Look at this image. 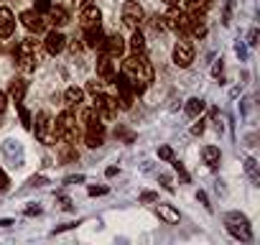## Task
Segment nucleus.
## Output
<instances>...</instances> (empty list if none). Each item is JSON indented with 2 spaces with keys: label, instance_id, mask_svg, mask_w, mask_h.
Wrapping results in <instances>:
<instances>
[{
  "label": "nucleus",
  "instance_id": "obj_1",
  "mask_svg": "<svg viewBox=\"0 0 260 245\" xmlns=\"http://www.w3.org/2000/svg\"><path fill=\"white\" fill-rule=\"evenodd\" d=\"M122 74L127 77V82L133 84V92L141 95L143 89H148V84L153 82V67L146 59V54H133L130 59L122 62Z\"/></svg>",
  "mask_w": 260,
  "mask_h": 245
},
{
  "label": "nucleus",
  "instance_id": "obj_2",
  "mask_svg": "<svg viewBox=\"0 0 260 245\" xmlns=\"http://www.w3.org/2000/svg\"><path fill=\"white\" fill-rule=\"evenodd\" d=\"M54 128H56V138H61L64 143H77L79 126H77V117L72 115V110H64V112L56 117Z\"/></svg>",
  "mask_w": 260,
  "mask_h": 245
},
{
  "label": "nucleus",
  "instance_id": "obj_3",
  "mask_svg": "<svg viewBox=\"0 0 260 245\" xmlns=\"http://www.w3.org/2000/svg\"><path fill=\"white\" fill-rule=\"evenodd\" d=\"M16 64L21 72H34L36 69V41L34 39H23L16 49Z\"/></svg>",
  "mask_w": 260,
  "mask_h": 245
},
{
  "label": "nucleus",
  "instance_id": "obj_4",
  "mask_svg": "<svg viewBox=\"0 0 260 245\" xmlns=\"http://www.w3.org/2000/svg\"><path fill=\"white\" fill-rule=\"evenodd\" d=\"M92 107L97 110V115H100V120H102V122L115 120V117H117V110H120L117 97H110V95H105V92L94 95V105H92Z\"/></svg>",
  "mask_w": 260,
  "mask_h": 245
},
{
  "label": "nucleus",
  "instance_id": "obj_5",
  "mask_svg": "<svg viewBox=\"0 0 260 245\" xmlns=\"http://www.w3.org/2000/svg\"><path fill=\"white\" fill-rule=\"evenodd\" d=\"M36 138L41 143H54L56 141V128H54V120H51L49 112L36 115Z\"/></svg>",
  "mask_w": 260,
  "mask_h": 245
},
{
  "label": "nucleus",
  "instance_id": "obj_6",
  "mask_svg": "<svg viewBox=\"0 0 260 245\" xmlns=\"http://www.w3.org/2000/svg\"><path fill=\"white\" fill-rule=\"evenodd\" d=\"M143 21H146V11L136 3V0H127V3L122 6V23L136 31V28H141Z\"/></svg>",
  "mask_w": 260,
  "mask_h": 245
},
{
  "label": "nucleus",
  "instance_id": "obj_7",
  "mask_svg": "<svg viewBox=\"0 0 260 245\" xmlns=\"http://www.w3.org/2000/svg\"><path fill=\"white\" fill-rule=\"evenodd\" d=\"M115 79V87H117V95H120V107L122 110H127V107H133V97H136V92H133V84L127 82V77L125 74H120V77H112Z\"/></svg>",
  "mask_w": 260,
  "mask_h": 245
},
{
  "label": "nucleus",
  "instance_id": "obj_8",
  "mask_svg": "<svg viewBox=\"0 0 260 245\" xmlns=\"http://www.w3.org/2000/svg\"><path fill=\"white\" fill-rule=\"evenodd\" d=\"M100 51H102L105 56H110V59H117V56L125 54V39H122L120 34H115V36H105Z\"/></svg>",
  "mask_w": 260,
  "mask_h": 245
},
{
  "label": "nucleus",
  "instance_id": "obj_9",
  "mask_svg": "<svg viewBox=\"0 0 260 245\" xmlns=\"http://www.w3.org/2000/svg\"><path fill=\"white\" fill-rule=\"evenodd\" d=\"M194 62V44L181 39L176 46H174V64L176 67H189Z\"/></svg>",
  "mask_w": 260,
  "mask_h": 245
},
{
  "label": "nucleus",
  "instance_id": "obj_10",
  "mask_svg": "<svg viewBox=\"0 0 260 245\" xmlns=\"http://www.w3.org/2000/svg\"><path fill=\"white\" fill-rule=\"evenodd\" d=\"M227 230L240 240H250V227H247V220L242 215H230L227 217Z\"/></svg>",
  "mask_w": 260,
  "mask_h": 245
},
{
  "label": "nucleus",
  "instance_id": "obj_11",
  "mask_svg": "<svg viewBox=\"0 0 260 245\" xmlns=\"http://www.w3.org/2000/svg\"><path fill=\"white\" fill-rule=\"evenodd\" d=\"M64 46H67V39H64V34L61 31H49L46 34V39H44V49L51 54V56H56V54H61L64 51Z\"/></svg>",
  "mask_w": 260,
  "mask_h": 245
},
{
  "label": "nucleus",
  "instance_id": "obj_12",
  "mask_svg": "<svg viewBox=\"0 0 260 245\" xmlns=\"http://www.w3.org/2000/svg\"><path fill=\"white\" fill-rule=\"evenodd\" d=\"M100 21H102V13H100V8H97V6H92V3L82 6V11H79V23H82L84 28L100 26Z\"/></svg>",
  "mask_w": 260,
  "mask_h": 245
},
{
  "label": "nucleus",
  "instance_id": "obj_13",
  "mask_svg": "<svg viewBox=\"0 0 260 245\" xmlns=\"http://www.w3.org/2000/svg\"><path fill=\"white\" fill-rule=\"evenodd\" d=\"M21 21H23V26H26L28 31H36V34H41V31L46 28V23H49V21H44V16L36 13V11H23V13H21Z\"/></svg>",
  "mask_w": 260,
  "mask_h": 245
},
{
  "label": "nucleus",
  "instance_id": "obj_14",
  "mask_svg": "<svg viewBox=\"0 0 260 245\" xmlns=\"http://www.w3.org/2000/svg\"><path fill=\"white\" fill-rule=\"evenodd\" d=\"M16 31V18L11 13V8H0V39H8Z\"/></svg>",
  "mask_w": 260,
  "mask_h": 245
},
{
  "label": "nucleus",
  "instance_id": "obj_15",
  "mask_svg": "<svg viewBox=\"0 0 260 245\" xmlns=\"http://www.w3.org/2000/svg\"><path fill=\"white\" fill-rule=\"evenodd\" d=\"M102 41H105V34L100 31V26L84 28V46H87V49H100Z\"/></svg>",
  "mask_w": 260,
  "mask_h": 245
},
{
  "label": "nucleus",
  "instance_id": "obj_16",
  "mask_svg": "<svg viewBox=\"0 0 260 245\" xmlns=\"http://www.w3.org/2000/svg\"><path fill=\"white\" fill-rule=\"evenodd\" d=\"M97 74H100V79H105V82H112V77H115V64H112V59L110 56H100V62H97Z\"/></svg>",
  "mask_w": 260,
  "mask_h": 245
},
{
  "label": "nucleus",
  "instance_id": "obj_17",
  "mask_svg": "<svg viewBox=\"0 0 260 245\" xmlns=\"http://www.w3.org/2000/svg\"><path fill=\"white\" fill-rule=\"evenodd\" d=\"M102 141H105V128H102V126L87 128V131H84V143H87L89 148H100Z\"/></svg>",
  "mask_w": 260,
  "mask_h": 245
},
{
  "label": "nucleus",
  "instance_id": "obj_18",
  "mask_svg": "<svg viewBox=\"0 0 260 245\" xmlns=\"http://www.w3.org/2000/svg\"><path fill=\"white\" fill-rule=\"evenodd\" d=\"M49 23L56 26V28H61V26L69 23V13L64 8H49Z\"/></svg>",
  "mask_w": 260,
  "mask_h": 245
},
{
  "label": "nucleus",
  "instance_id": "obj_19",
  "mask_svg": "<svg viewBox=\"0 0 260 245\" xmlns=\"http://www.w3.org/2000/svg\"><path fill=\"white\" fill-rule=\"evenodd\" d=\"M82 122H84V128H97V126H102V120H100V115H97L94 107H84V110H82Z\"/></svg>",
  "mask_w": 260,
  "mask_h": 245
},
{
  "label": "nucleus",
  "instance_id": "obj_20",
  "mask_svg": "<svg viewBox=\"0 0 260 245\" xmlns=\"http://www.w3.org/2000/svg\"><path fill=\"white\" fill-rule=\"evenodd\" d=\"M82 97H84V92L79 89V87H69L67 92H64V102H67V107L72 110V107H77L79 102H82Z\"/></svg>",
  "mask_w": 260,
  "mask_h": 245
},
{
  "label": "nucleus",
  "instance_id": "obj_21",
  "mask_svg": "<svg viewBox=\"0 0 260 245\" xmlns=\"http://www.w3.org/2000/svg\"><path fill=\"white\" fill-rule=\"evenodd\" d=\"M156 212H158V217H161L164 222H169V225L179 222V212H176L174 207H169V204H158V207H156Z\"/></svg>",
  "mask_w": 260,
  "mask_h": 245
},
{
  "label": "nucleus",
  "instance_id": "obj_22",
  "mask_svg": "<svg viewBox=\"0 0 260 245\" xmlns=\"http://www.w3.org/2000/svg\"><path fill=\"white\" fill-rule=\"evenodd\" d=\"M184 6H186L189 13H202L204 16V11L212 6V0H184Z\"/></svg>",
  "mask_w": 260,
  "mask_h": 245
},
{
  "label": "nucleus",
  "instance_id": "obj_23",
  "mask_svg": "<svg viewBox=\"0 0 260 245\" xmlns=\"http://www.w3.org/2000/svg\"><path fill=\"white\" fill-rule=\"evenodd\" d=\"M127 44H130V49H133L136 54H146V39H143V34H141L138 28L133 31V36H130Z\"/></svg>",
  "mask_w": 260,
  "mask_h": 245
},
{
  "label": "nucleus",
  "instance_id": "obj_24",
  "mask_svg": "<svg viewBox=\"0 0 260 245\" xmlns=\"http://www.w3.org/2000/svg\"><path fill=\"white\" fill-rule=\"evenodd\" d=\"M11 97L16 102H23V97H26V82L23 79H13L11 82Z\"/></svg>",
  "mask_w": 260,
  "mask_h": 245
},
{
  "label": "nucleus",
  "instance_id": "obj_25",
  "mask_svg": "<svg viewBox=\"0 0 260 245\" xmlns=\"http://www.w3.org/2000/svg\"><path fill=\"white\" fill-rule=\"evenodd\" d=\"M202 159H204V164H207V166H212V169H214V166L219 164V148L207 146V148L202 151Z\"/></svg>",
  "mask_w": 260,
  "mask_h": 245
},
{
  "label": "nucleus",
  "instance_id": "obj_26",
  "mask_svg": "<svg viewBox=\"0 0 260 245\" xmlns=\"http://www.w3.org/2000/svg\"><path fill=\"white\" fill-rule=\"evenodd\" d=\"M202 110H204V100H202V97H191V100L186 102V115H189V117H197Z\"/></svg>",
  "mask_w": 260,
  "mask_h": 245
},
{
  "label": "nucleus",
  "instance_id": "obj_27",
  "mask_svg": "<svg viewBox=\"0 0 260 245\" xmlns=\"http://www.w3.org/2000/svg\"><path fill=\"white\" fill-rule=\"evenodd\" d=\"M16 107H18V112H21V122H23L26 128H31L34 122H31V115H28V110H26V107H23L21 102H16Z\"/></svg>",
  "mask_w": 260,
  "mask_h": 245
},
{
  "label": "nucleus",
  "instance_id": "obj_28",
  "mask_svg": "<svg viewBox=\"0 0 260 245\" xmlns=\"http://www.w3.org/2000/svg\"><path fill=\"white\" fill-rule=\"evenodd\" d=\"M87 92H89V95H100V92H105V84L97 82V79H92V82L87 84Z\"/></svg>",
  "mask_w": 260,
  "mask_h": 245
},
{
  "label": "nucleus",
  "instance_id": "obj_29",
  "mask_svg": "<svg viewBox=\"0 0 260 245\" xmlns=\"http://www.w3.org/2000/svg\"><path fill=\"white\" fill-rule=\"evenodd\" d=\"M49 8H51L49 0H36V13H49Z\"/></svg>",
  "mask_w": 260,
  "mask_h": 245
},
{
  "label": "nucleus",
  "instance_id": "obj_30",
  "mask_svg": "<svg viewBox=\"0 0 260 245\" xmlns=\"http://www.w3.org/2000/svg\"><path fill=\"white\" fill-rule=\"evenodd\" d=\"M6 107H8V97H6V92H0V115L6 112Z\"/></svg>",
  "mask_w": 260,
  "mask_h": 245
},
{
  "label": "nucleus",
  "instance_id": "obj_31",
  "mask_svg": "<svg viewBox=\"0 0 260 245\" xmlns=\"http://www.w3.org/2000/svg\"><path fill=\"white\" fill-rule=\"evenodd\" d=\"M69 49H72V54H79V51H82V44H79V41H72Z\"/></svg>",
  "mask_w": 260,
  "mask_h": 245
},
{
  "label": "nucleus",
  "instance_id": "obj_32",
  "mask_svg": "<svg viewBox=\"0 0 260 245\" xmlns=\"http://www.w3.org/2000/svg\"><path fill=\"white\" fill-rule=\"evenodd\" d=\"M158 156H161V159H171L174 154H171V148H166V146H164V148L158 151Z\"/></svg>",
  "mask_w": 260,
  "mask_h": 245
},
{
  "label": "nucleus",
  "instance_id": "obj_33",
  "mask_svg": "<svg viewBox=\"0 0 260 245\" xmlns=\"http://www.w3.org/2000/svg\"><path fill=\"white\" fill-rule=\"evenodd\" d=\"M141 199H143V202H153V199H156V194H151V192H146V194H143Z\"/></svg>",
  "mask_w": 260,
  "mask_h": 245
},
{
  "label": "nucleus",
  "instance_id": "obj_34",
  "mask_svg": "<svg viewBox=\"0 0 260 245\" xmlns=\"http://www.w3.org/2000/svg\"><path fill=\"white\" fill-rule=\"evenodd\" d=\"M164 3H166V6H179L181 0H164Z\"/></svg>",
  "mask_w": 260,
  "mask_h": 245
},
{
  "label": "nucleus",
  "instance_id": "obj_35",
  "mask_svg": "<svg viewBox=\"0 0 260 245\" xmlns=\"http://www.w3.org/2000/svg\"><path fill=\"white\" fill-rule=\"evenodd\" d=\"M77 3H79V6H87V3H89V0H77Z\"/></svg>",
  "mask_w": 260,
  "mask_h": 245
}]
</instances>
